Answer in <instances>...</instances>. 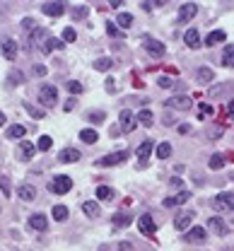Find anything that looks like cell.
<instances>
[{
  "label": "cell",
  "instance_id": "7402d4cb",
  "mask_svg": "<svg viewBox=\"0 0 234 251\" xmlns=\"http://www.w3.org/2000/svg\"><path fill=\"white\" fill-rule=\"evenodd\" d=\"M135 121H138V124H142V126H152L155 124V116H152V111H150V109H142V111H138Z\"/></svg>",
  "mask_w": 234,
  "mask_h": 251
},
{
  "label": "cell",
  "instance_id": "4dcf8cb0",
  "mask_svg": "<svg viewBox=\"0 0 234 251\" xmlns=\"http://www.w3.org/2000/svg\"><path fill=\"white\" fill-rule=\"evenodd\" d=\"M208 167H210V169H222V167H225L222 155H212L210 159H208Z\"/></svg>",
  "mask_w": 234,
  "mask_h": 251
},
{
  "label": "cell",
  "instance_id": "f5cc1de1",
  "mask_svg": "<svg viewBox=\"0 0 234 251\" xmlns=\"http://www.w3.org/2000/svg\"><path fill=\"white\" fill-rule=\"evenodd\" d=\"M0 126H5V114L0 111Z\"/></svg>",
  "mask_w": 234,
  "mask_h": 251
},
{
  "label": "cell",
  "instance_id": "8fae6325",
  "mask_svg": "<svg viewBox=\"0 0 234 251\" xmlns=\"http://www.w3.org/2000/svg\"><path fill=\"white\" fill-rule=\"evenodd\" d=\"M145 49H147V53H150L152 58H162V56L167 53L164 44H162V41H152V39H147V41H145Z\"/></svg>",
  "mask_w": 234,
  "mask_h": 251
},
{
  "label": "cell",
  "instance_id": "ba28073f",
  "mask_svg": "<svg viewBox=\"0 0 234 251\" xmlns=\"http://www.w3.org/2000/svg\"><path fill=\"white\" fill-rule=\"evenodd\" d=\"M167 106L176 109V111H188V109H193V101L188 97H171V99H167Z\"/></svg>",
  "mask_w": 234,
  "mask_h": 251
},
{
  "label": "cell",
  "instance_id": "4fadbf2b",
  "mask_svg": "<svg viewBox=\"0 0 234 251\" xmlns=\"http://www.w3.org/2000/svg\"><path fill=\"white\" fill-rule=\"evenodd\" d=\"M77 159H80V150H77V148H66V150L58 152V162H61V164H72V162H77Z\"/></svg>",
  "mask_w": 234,
  "mask_h": 251
},
{
  "label": "cell",
  "instance_id": "836d02e7",
  "mask_svg": "<svg viewBox=\"0 0 234 251\" xmlns=\"http://www.w3.org/2000/svg\"><path fill=\"white\" fill-rule=\"evenodd\" d=\"M53 220H58V222L68 220V208L66 205H56V208H53Z\"/></svg>",
  "mask_w": 234,
  "mask_h": 251
},
{
  "label": "cell",
  "instance_id": "d590c367",
  "mask_svg": "<svg viewBox=\"0 0 234 251\" xmlns=\"http://www.w3.org/2000/svg\"><path fill=\"white\" fill-rule=\"evenodd\" d=\"M111 65H114V63H111V58H97V61H94V68H97V70H101V73H106Z\"/></svg>",
  "mask_w": 234,
  "mask_h": 251
},
{
  "label": "cell",
  "instance_id": "ffe728a7",
  "mask_svg": "<svg viewBox=\"0 0 234 251\" xmlns=\"http://www.w3.org/2000/svg\"><path fill=\"white\" fill-rule=\"evenodd\" d=\"M56 49H58V51L63 49V39H56V36H48V39L44 41V46H41V51H44V53H51V51H56Z\"/></svg>",
  "mask_w": 234,
  "mask_h": 251
},
{
  "label": "cell",
  "instance_id": "30bf717a",
  "mask_svg": "<svg viewBox=\"0 0 234 251\" xmlns=\"http://www.w3.org/2000/svg\"><path fill=\"white\" fill-rule=\"evenodd\" d=\"M34 155H36V145L29 143V140H22V143H20V148H17V157H20L22 162H29Z\"/></svg>",
  "mask_w": 234,
  "mask_h": 251
},
{
  "label": "cell",
  "instance_id": "f907efd6",
  "mask_svg": "<svg viewBox=\"0 0 234 251\" xmlns=\"http://www.w3.org/2000/svg\"><path fill=\"white\" fill-rule=\"evenodd\" d=\"M63 109H66V111H72V109H75V99H68V101H66V106H63Z\"/></svg>",
  "mask_w": 234,
  "mask_h": 251
},
{
  "label": "cell",
  "instance_id": "484cf974",
  "mask_svg": "<svg viewBox=\"0 0 234 251\" xmlns=\"http://www.w3.org/2000/svg\"><path fill=\"white\" fill-rule=\"evenodd\" d=\"M24 133H27V128H24V126H20V124L7 128V138H15V140H17V138L22 140V138H24Z\"/></svg>",
  "mask_w": 234,
  "mask_h": 251
},
{
  "label": "cell",
  "instance_id": "7dc6e473",
  "mask_svg": "<svg viewBox=\"0 0 234 251\" xmlns=\"http://www.w3.org/2000/svg\"><path fill=\"white\" fill-rule=\"evenodd\" d=\"M114 85H116V82H114V77H106V90H109V92H116V87H114Z\"/></svg>",
  "mask_w": 234,
  "mask_h": 251
},
{
  "label": "cell",
  "instance_id": "ee69618b",
  "mask_svg": "<svg viewBox=\"0 0 234 251\" xmlns=\"http://www.w3.org/2000/svg\"><path fill=\"white\" fill-rule=\"evenodd\" d=\"M72 15H75V20H82V17L87 15V7H85V5H80V7H77V10H75Z\"/></svg>",
  "mask_w": 234,
  "mask_h": 251
},
{
  "label": "cell",
  "instance_id": "3957f363",
  "mask_svg": "<svg viewBox=\"0 0 234 251\" xmlns=\"http://www.w3.org/2000/svg\"><path fill=\"white\" fill-rule=\"evenodd\" d=\"M17 49H20V46H17L15 39H7V36L0 39V53H2L7 61H15V58H17Z\"/></svg>",
  "mask_w": 234,
  "mask_h": 251
},
{
  "label": "cell",
  "instance_id": "bcb514c9",
  "mask_svg": "<svg viewBox=\"0 0 234 251\" xmlns=\"http://www.w3.org/2000/svg\"><path fill=\"white\" fill-rule=\"evenodd\" d=\"M157 82H160V87H164V90H169V87H171V80H169V77H160Z\"/></svg>",
  "mask_w": 234,
  "mask_h": 251
},
{
  "label": "cell",
  "instance_id": "9c48e42d",
  "mask_svg": "<svg viewBox=\"0 0 234 251\" xmlns=\"http://www.w3.org/2000/svg\"><path fill=\"white\" fill-rule=\"evenodd\" d=\"M208 229H210V232H215V234H220V237H225V234L230 232V225H227L222 218H217V215H215V218L208 220Z\"/></svg>",
  "mask_w": 234,
  "mask_h": 251
},
{
  "label": "cell",
  "instance_id": "ac0fdd59",
  "mask_svg": "<svg viewBox=\"0 0 234 251\" xmlns=\"http://www.w3.org/2000/svg\"><path fill=\"white\" fill-rule=\"evenodd\" d=\"M184 41H186L188 49H198L201 46V34H198V29H188L184 34Z\"/></svg>",
  "mask_w": 234,
  "mask_h": 251
},
{
  "label": "cell",
  "instance_id": "5b68a950",
  "mask_svg": "<svg viewBox=\"0 0 234 251\" xmlns=\"http://www.w3.org/2000/svg\"><path fill=\"white\" fill-rule=\"evenodd\" d=\"M126 159H128V152L121 150V152H111V155H106V157H99L97 164H99V167H116V164H121V162H126Z\"/></svg>",
  "mask_w": 234,
  "mask_h": 251
},
{
  "label": "cell",
  "instance_id": "1f68e13d",
  "mask_svg": "<svg viewBox=\"0 0 234 251\" xmlns=\"http://www.w3.org/2000/svg\"><path fill=\"white\" fill-rule=\"evenodd\" d=\"M51 145H53V140H51L48 135H41V138H39V143H36V148H39L41 152H46V150H51Z\"/></svg>",
  "mask_w": 234,
  "mask_h": 251
},
{
  "label": "cell",
  "instance_id": "603a6c76",
  "mask_svg": "<svg viewBox=\"0 0 234 251\" xmlns=\"http://www.w3.org/2000/svg\"><path fill=\"white\" fill-rule=\"evenodd\" d=\"M80 140L82 143H97L99 140V133L92 130V128H85V130H80Z\"/></svg>",
  "mask_w": 234,
  "mask_h": 251
},
{
  "label": "cell",
  "instance_id": "b9f144b4",
  "mask_svg": "<svg viewBox=\"0 0 234 251\" xmlns=\"http://www.w3.org/2000/svg\"><path fill=\"white\" fill-rule=\"evenodd\" d=\"M106 31H109V36H123L121 31L116 29V25H114V22H106Z\"/></svg>",
  "mask_w": 234,
  "mask_h": 251
},
{
  "label": "cell",
  "instance_id": "5bb4252c",
  "mask_svg": "<svg viewBox=\"0 0 234 251\" xmlns=\"http://www.w3.org/2000/svg\"><path fill=\"white\" fill-rule=\"evenodd\" d=\"M205 237H208V232H205L203 227H193V229H188V232H186L184 242H191V244H201V242H205Z\"/></svg>",
  "mask_w": 234,
  "mask_h": 251
},
{
  "label": "cell",
  "instance_id": "83f0119b",
  "mask_svg": "<svg viewBox=\"0 0 234 251\" xmlns=\"http://www.w3.org/2000/svg\"><path fill=\"white\" fill-rule=\"evenodd\" d=\"M20 198H22V201H34V198H36V191H34V186H29V184H22V186H20Z\"/></svg>",
  "mask_w": 234,
  "mask_h": 251
},
{
  "label": "cell",
  "instance_id": "8d00e7d4",
  "mask_svg": "<svg viewBox=\"0 0 234 251\" xmlns=\"http://www.w3.org/2000/svg\"><path fill=\"white\" fill-rule=\"evenodd\" d=\"M114 225H116V227H128V225H131V218L123 215V213H118V215H114Z\"/></svg>",
  "mask_w": 234,
  "mask_h": 251
},
{
  "label": "cell",
  "instance_id": "60d3db41",
  "mask_svg": "<svg viewBox=\"0 0 234 251\" xmlns=\"http://www.w3.org/2000/svg\"><path fill=\"white\" fill-rule=\"evenodd\" d=\"M68 90H70V92H72V94H80V92H82V90H85V87H82L80 82H75V80H70V82H68Z\"/></svg>",
  "mask_w": 234,
  "mask_h": 251
},
{
  "label": "cell",
  "instance_id": "f546056e",
  "mask_svg": "<svg viewBox=\"0 0 234 251\" xmlns=\"http://www.w3.org/2000/svg\"><path fill=\"white\" fill-rule=\"evenodd\" d=\"M116 25H118V27H123V29H128V27L133 25V15H128V12H121V15L116 17Z\"/></svg>",
  "mask_w": 234,
  "mask_h": 251
},
{
  "label": "cell",
  "instance_id": "f35d334b",
  "mask_svg": "<svg viewBox=\"0 0 234 251\" xmlns=\"http://www.w3.org/2000/svg\"><path fill=\"white\" fill-rule=\"evenodd\" d=\"M87 119H90V124H101V121L106 119V114H104V111H92Z\"/></svg>",
  "mask_w": 234,
  "mask_h": 251
},
{
  "label": "cell",
  "instance_id": "44dd1931",
  "mask_svg": "<svg viewBox=\"0 0 234 251\" xmlns=\"http://www.w3.org/2000/svg\"><path fill=\"white\" fill-rule=\"evenodd\" d=\"M225 39H227V34H225V31H222V29H215V31H210V34H208L205 44H208V46H215V44H222Z\"/></svg>",
  "mask_w": 234,
  "mask_h": 251
},
{
  "label": "cell",
  "instance_id": "7c38bea8",
  "mask_svg": "<svg viewBox=\"0 0 234 251\" xmlns=\"http://www.w3.org/2000/svg\"><path fill=\"white\" fill-rule=\"evenodd\" d=\"M152 148H155V145H152L150 140H145V143L138 148V167H140V169L147 164V157L152 155Z\"/></svg>",
  "mask_w": 234,
  "mask_h": 251
},
{
  "label": "cell",
  "instance_id": "2e32d148",
  "mask_svg": "<svg viewBox=\"0 0 234 251\" xmlns=\"http://www.w3.org/2000/svg\"><path fill=\"white\" fill-rule=\"evenodd\" d=\"M196 12H198V5H196V2H186V5L181 7V12H179V22H188V20H193Z\"/></svg>",
  "mask_w": 234,
  "mask_h": 251
},
{
  "label": "cell",
  "instance_id": "9a60e30c",
  "mask_svg": "<svg viewBox=\"0 0 234 251\" xmlns=\"http://www.w3.org/2000/svg\"><path fill=\"white\" fill-rule=\"evenodd\" d=\"M41 10H44L48 17H61V15L66 12V5H63V2H44Z\"/></svg>",
  "mask_w": 234,
  "mask_h": 251
},
{
  "label": "cell",
  "instance_id": "681fc988",
  "mask_svg": "<svg viewBox=\"0 0 234 251\" xmlns=\"http://www.w3.org/2000/svg\"><path fill=\"white\" fill-rule=\"evenodd\" d=\"M227 116H230V119H234V99L227 104Z\"/></svg>",
  "mask_w": 234,
  "mask_h": 251
},
{
  "label": "cell",
  "instance_id": "e0dca14e",
  "mask_svg": "<svg viewBox=\"0 0 234 251\" xmlns=\"http://www.w3.org/2000/svg\"><path fill=\"white\" fill-rule=\"evenodd\" d=\"M29 227H32V229H36V232H46L48 220H46V215L36 213V215H32V218H29Z\"/></svg>",
  "mask_w": 234,
  "mask_h": 251
},
{
  "label": "cell",
  "instance_id": "74e56055",
  "mask_svg": "<svg viewBox=\"0 0 234 251\" xmlns=\"http://www.w3.org/2000/svg\"><path fill=\"white\" fill-rule=\"evenodd\" d=\"M75 39H77V31L72 29V27L63 29V44H70V41H75Z\"/></svg>",
  "mask_w": 234,
  "mask_h": 251
},
{
  "label": "cell",
  "instance_id": "816d5d0a",
  "mask_svg": "<svg viewBox=\"0 0 234 251\" xmlns=\"http://www.w3.org/2000/svg\"><path fill=\"white\" fill-rule=\"evenodd\" d=\"M0 184H2V191H5V196H7V193H10V186H7V179L2 176V179H0Z\"/></svg>",
  "mask_w": 234,
  "mask_h": 251
},
{
  "label": "cell",
  "instance_id": "d4e9b609",
  "mask_svg": "<svg viewBox=\"0 0 234 251\" xmlns=\"http://www.w3.org/2000/svg\"><path fill=\"white\" fill-rule=\"evenodd\" d=\"M193 222V213H184L181 218H176V222H174V227L176 229H188V225Z\"/></svg>",
  "mask_w": 234,
  "mask_h": 251
},
{
  "label": "cell",
  "instance_id": "7bdbcfd3",
  "mask_svg": "<svg viewBox=\"0 0 234 251\" xmlns=\"http://www.w3.org/2000/svg\"><path fill=\"white\" fill-rule=\"evenodd\" d=\"M46 73H48V70H46V65H41V63H39V65H34V75H36V77H44Z\"/></svg>",
  "mask_w": 234,
  "mask_h": 251
},
{
  "label": "cell",
  "instance_id": "f1b7e54d",
  "mask_svg": "<svg viewBox=\"0 0 234 251\" xmlns=\"http://www.w3.org/2000/svg\"><path fill=\"white\" fill-rule=\"evenodd\" d=\"M222 65L225 68H234V46H227L222 53Z\"/></svg>",
  "mask_w": 234,
  "mask_h": 251
},
{
  "label": "cell",
  "instance_id": "4316f807",
  "mask_svg": "<svg viewBox=\"0 0 234 251\" xmlns=\"http://www.w3.org/2000/svg\"><path fill=\"white\" fill-rule=\"evenodd\" d=\"M196 77H198L201 82H212L215 73H212V68H198V70H196Z\"/></svg>",
  "mask_w": 234,
  "mask_h": 251
},
{
  "label": "cell",
  "instance_id": "6da1fadb",
  "mask_svg": "<svg viewBox=\"0 0 234 251\" xmlns=\"http://www.w3.org/2000/svg\"><path fill=\"white\" fill-rule=\"evenodd\" d=\"M39 101L44 106H56L58 104V87L53 85H41L39 87Z\"/></svg>",
  "mask_w": 234,
  "mask_h": 251
},
{
  "label": "cell",
  "instance_id": "d6986e66",
  "mask_svg": "<svg viewBox=\"0 0 234 251\" xmlns=\"http://www.w3.org/2000/svg\"><path fill=\"white\" fill-rule=\"evenodd\" d=\"M188 198H191V193H188V191H181L179 196H169V198H164V205H167V208H174V205L186 203Z\"/></svg>",
  "mask_w": 234,
  "mask_h": 251
},
{
  "label": "cell",
  "instance_id": "7a4b0ae2",
  "mask_svg": "<svg viewBox=\"0 0 234 251\" xmlns=\"http://www.w3.org/2000/svg\"><path fill=\"white\" fill-rule=\"evenodd\" d=\"M212 208L220 213H234V193H220L212 198Z\"/></svg>",
  "mask_w": 234,
  "mask_h": 251
},
{
  "label": "cell",
  "instance_id": "8992f818",
  "mask_svg": "<svg viewBox=\"0 0 234 251\" xmlns=\"http://www.w3.org/2000/svg\"><path fill=\"white\" fill-rule=\"evenodd\" d=\"M138 227H140V232L145 234V237H155V232H157V225H155V220H152V215H140V220H138Z\"/></svg>",
  "mask_w": 234,
  "mask_h": 251
},
{
  "label": "cell",
  "instance_id": "e575fe53",
  "mask_svg": "<svg viewBox=\"0 0 234 251\" xmlns=\"http://www.w3.org/2000/svg\"><path fill=\"white\" fill-rule=\"evenodd\" d=\"M97 198L101 201H109V198H114V191L109 186H97Z\"/></svg>",
  "mask_w": 234,
  "mask_h": 251
},
{
  "label": "cell",
  "instance_id": "d6a6232c",
  "mask_svg": "<svg viewBox=\"0 0 234 251\" xmlns=\"http://www.w3.org/2000/svg\"><path fill=\"white\" fill-rule=\"evenodd\" d=\"M169 155H171V145H169V143H160V145H157V157H160V159H167Z\"/></svg>",
  "mask_w": 234,
  "mask_h": 251
},
{
  "label": "cell",
  "instance_id": "c3c4849f",
  "mask_svg": "<svg viewBox=\"0 0 234 251\" xmlns=\"http://www.w3.org/2000/svg\"><path fill=\"white\" fill-rule=\"evenodd\" d=\"M198 106H201V116H205V114L212 111V106H208V104H198Z\"/></svg>",
  "mask_w": 234,
  "mask_h": 251
},
{
  "label": "cell",
  "instance_id": "52a82bcc",
  "mask_svg": "<svg viewBox=\"0 0 234 251\" xmlns=\"http://www.w3.org/2000/svg\"><path fill=\"white\" fill-rule=\"evenodd\" d=\"M135 114L133 111H128V109H123L121 111V116H118V126H121V133H131L135 128Z\"/></svg>",
  "mask_w": 234,
  "mask_h": 251
},
{
  "label": "cell",
  "instance_id": "277c9868",
  "mask_svg": "<svg viewBox=\"0 0 234 251\" xmlns=\"http://www.w3.org/2000/svg\"><path fill=\"white\" fill-rule=\"evenodd\" d=\"M51 191L53 193H58V196H63V193H68L70 188H72V179L70 176H66V174H61V176H56L53 181H51Z\"/></svg>",
  "mask_w": 234,
  "mask_h": 251
},
{
  "label": "cell",
  "instance_id": "ab89813d",
  "mask_svg": "<svg viewBox=\"0 0 234 251\" xmlns=\"http://www.w3.org/2000/svg\"><path fill=\"white\" fill-rule=\"evenodd\" d=\"M17 82H24V75L17 73V70H12V73H10V85H17Z\"/></svg>",
  "mask_w": 234,
  "mask_h": 251
},
{
  "label": "cell",
  "instance_id": "f6af8a7d",
  "mask_svg": "<svg viewBox=\"0 0 234 251\" xmlns=\"http://www.w3.org/2000/svg\"><path fill=\"white\" fill-rule=\"evenodd\" d=\"M24 106H27V111L32 114L34 119H41V116H44V111H36V109H34V106H29V104H24Z\"/></svg>",
  "mask_w": 234,
  "mask_h": 251
},
{
  "label": "cell",
  "instance_id": "cb8c5ba5",
  "mask_svg": "<svg viewBox=\"0 0 234 251\" xmlns=\"http://www.w3.org/2000/svg\"><path fill=\"white\" fill-rule=\"evenodd\" d=\"M82 210H85V215H87V218H99V205H97L94 201L82 203Z\"/></svg>",
  "mask_w": 234,
  "mask_h": 251
}]
</instances>
